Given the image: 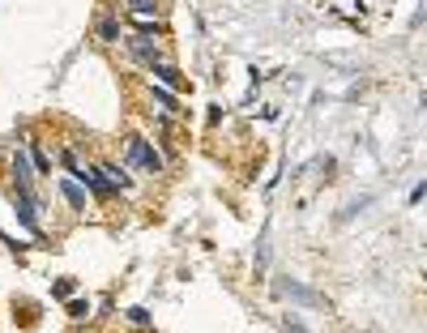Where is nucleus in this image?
Instances as JSON below:
<instances>
[{
    "label": "nucleus",
    "mask_w": 427,
    "mask_h": 333,
    "mask_svg": "<svg viewBox=\"0 0 427 333\" xmlns=\"http://www.w3.org/2000/svg\"><path fill=\"white\" fill-rule=\"evenodd\" d=\"M60 192H65V201H69L73 209H86V192L77 188V180H60Z\"/></svg>",
    "instance_id": "obj_3"
},
{
    "label": "nucleus",
    "mask_w": 427,
    "mask_h": 333,
    "mask_svg": "<svg viewBox=\"0 0 427 333\" xmlns=\"http://www.w3.org/2000/svg\"><path fill=\"white\" fill-rule=\"evenodd\" d=\"M56 295H60V299L73 295V278H60V282H56Z\"/></svg>",
    "instance_id": "obj_12"
},
{
    "label": "nucleus",
    "mask_w": 427,
    "mask_h": 333,
    "mask_svg": "<svg viewBox=\"0 0 427 333\" xmlns=\"http://www.w3.org/2000/svg\"><path fill=\"white\" fill-rule=\"evenodd\" d=\"M154 98H158V103H163L167 111H176V94H171V90H163V86H158V90H154Z\"/></svg>",
    "instance_id": "obj_10"
},
{
    "label": "nucleus",
    "mask_w": 427,
    "mask_h": 333,
    "mask_svg": "<svg viewBox=\"0 0 427 333\" xmlns=\"http://www.w3.org/2000/svg\"><path fill=\"white\" fill-rule=\"evenodd\" d=\"M278 295H291L295 303H308V308H329L325 295H316V291H308V287H299V282H278Z\"/></svg>",
    "instance_id": "obj_2"
},
{
    "label": "nucleus",
    "mask_w": 427,
    "mask_h": 333,
    "mask_svg": "<svg viewBox=\"0 0 427 333\" xmlns=\"http://www.w3.org/2000/svg\"><path fill=\"white\" fill-rule=\"evenodd\" d=\"M282 333H308V329H303L299 316H287V320H282Z\"/></svg>",
    "instance_id": "obj_11"
},
{
    "label": "nucleus",
    "mask_w": 427,
    "mask_h": 333,
    "mask_svg": "<svg viewBox=\"0 0 427 333\" xmlns=\"http://www.w3.org/2000/svg\"><path fill=\"white\" fill-rule=\"evenodd\" d=\"M98 34H103L107 43H116V39H120V26H116L112 18H107V22H98Z\"/></svg>",
    "instance_id": "obj_7"
},
{
    "label": "nucleus",
    "mask_w": 427,
    "mask_h": 333,
    "mask_svg": "<svg viewBox=\"0 0 427 333\" xmlns=\"http://www.w3.org/2000/svg\"><path fill=\"white\" fill-rule=\"evenodd\" d=\"M129 9H133L137 18H154V9H158V0H129Z\"/></svg>",
    "instance_id": "obj_6"
},
{
    "label": "nucleus",
    "mask_w": 427,
    "mask_h": 333,
    "mask_svg": "<svg viewBox=\"0 0 427 333\" xmlns=\"http://www.w3.org/2000/svg\"><path fill=\"white\" fill-rule=\"evenodd\" d=\"M98 176H107V184H112V188H129L133 180L120 171V166H112V162H107V166H98Z\"/></svg>",
    "instance_id": "obj_4"
},
{
    "label": "nucleus",
    "mask_w": 427,
    "mask_h": 333,
    "mask_svg": "<svg viewBox=\"0 0 427 333\" xmlns=\"http://www.w3.org/2000/svg\"><path fill=\"white\" fill-rule=\"evenodd\" d=\"M69 316H73V320L90 316V303H86V299H73V303H69Z\"/></svg>",
    "instance_id": "obj_9"
},
{
    "label": "nucleus",
    "mask_w": 427,
    "mask_h": 333,
    "mask_svg": "<svg viewBox=\"0 0 427 333\" xmlns=\"http://www.w3.org/2000/svg\"><path fill=\"white\" fill-rule=\"evenodd\" d=\"M154 73H158V81H167V86H180V73H176L171 65H158Z\"/></svg>",
    "instance_id": "obj_8"
},
{
    "label": "nucleus",
    "mask_w": 427,
    "mask_h": 333,
    "mask_svg": "<svg viewBox=\"0 0 427 333\" xmlns=\"http://www.w3.org/2000/svg\"><path fill=\"white\" fill-rule=\"evenodd\" d=\"M13 176H18V188H30V166H26V154H13Z\"/></svg>",
    "instance_id": "obj_5"
},
{
    "label": "nucleus",
    "mask_w": 427,
    "mask_h": 333,
    "mask_svg": "<svg viewBox=\"0 0 427 333\" xmlns=\"http://www.w3.org/2000/svg\"><path fill=\"white\" fill-rule=\"evenodd\" d=\"M129 158H133V162L141 166V171H154V176L163 171V158L154 154V145H150L145 137H129Z\"/></svg>",
    "instance_id": "obj_1"
}]
</instances>
